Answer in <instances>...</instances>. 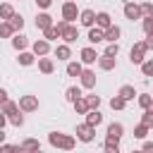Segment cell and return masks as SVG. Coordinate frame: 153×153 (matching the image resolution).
<instances>
[{"label": "cell", "instance_id": "1", "mask_svg": "<svg viewBox=\"0 0 153 153\" xmlns=\"http://www.w3.org/2000/svg\"><path fill=\"white\" fill-rule=\"evenodd\" d=\"M50 143H53V146H60V148H72V146H74V141H72L69 136H62V134H57V131L50 134Z\"/></svg>", "mask_w": 153, "mask_h": 153}, {"label": "cell", "instance_id": "2", "mask_svg": "<svg viewBox=\"0 0 153 153\" xmlns=\"http://www.w3.org/2000/svg\"><path fill=\"white\" fill-rule=\"evenodd\" d=\"M76 136H79L81 141H91V139H93V127H88V124L76 127Z\"/></svg>", "mask_w": 153, "mask_h": 153}, {"label": "cell", "instance_id": "3", "mask_svg": "<svg viewBox=\"0 0 153 153\" xmlns=\"http://www.w3.org/2000/svg\"><path fill=\"white\" fill-rule=\"evenodd\" d=\"M148 48L143 45V43H139V45H134L131 48V62H141L143 60V53H146Z\"/></svg>", "mask_w": 153, "mask_h": 153}, {"label": "cell", "instance_id": "4", "mask_svg": "<svg viewBox=\"0 0 153 153\" xmlns=\"http://www.w3.org/2000/svg\"><path fill=\"white\" fill-rule=\"evenodd\" d=\"M19 108H24V110H36V108H38V100H36L33 96H24V98L19 100Z\"/></svg>", "mask_w": 153, "mask_h": 153}, {"label": "cell", "instance_id": "5", "mask_svg": "<svg viewBox=\"0 0 153 153\" xmlns=\"http://www.w3.org/2000/svg\"><path fill=\"white\" fill-rule=\"evenodd\" d=\"M62 14H65V22H72V19L76 17V5H74V2H67V5L62 7Z\"/></svg>", "mask_w": 153, "mask_h": 153}, {"label": "cell", "instance_id": "6", "mask_svg": "<svg viewBox=\"0 0 153 153\" xmlns=\"http://www.w3.org/2000/svg\"><path fill=\"white\" fill-rule=\"evenodd\" d=\"M79 76H81V84H84L86 88H91V86L96 84V74H93V72H88V69H86V72L81 69V74H79Z\"/></svg>", "mask_w": 153, "mask_h": 153}, {"label": "cell", "instance_id": "7", "mask_svg": "<svg viewBox=\"0 0 153 153\" xmlns=\"http://www.w3.org/2000/svg\"><path fill=\"white\" fill-rule=\"evenodd\" d=\"M122 136V124H110L108 127V141H117Z\"/></svg>", "mask_w": 153, "mask_h": 153}, {"label": "cell", "instance_id": "8", "mask_svg": "<svg viewBox=\"0 0 153 153\" xmlns=\"http://www.w3.org/2000/svg\"><path fill=\"white\" fill-rule=\"evenodd\" d=\"M124 14H127L129 19H139V14H141V10H139L136 5H131V2H127V5H124Z\"/></svg>", "mask_w": 153, "mask_h": 153}, {"label": "cell", "instance_id": "9", "mask_svg": "<svg viewBox=\"0 0 153 153\" xmlns=\"http://www.w3.org/2000/svg\"><path fill=\"white\" fill-rule=\"evenodd\" d=\"M100 120H103L100 112H98V110H91L88 117H86V124H88V127H96V124H100Z\"/></svg>", "mask_w": 153, "mask_h": 153}, {"label": "cell", "instance_id": "10", "mask_svg": "<svg viewBox=\"0 0 153 153\" xmlns=\"http://www.w3.org/2000/svg\"><path fill=\"white\" fill-rule=\"evenodd\" d=\"M93 22H96V14H93L91 10H84V12H81V24H84V26H91Z\"/></svg>", "mask_w": 153, "mask_h": 153}, {"label": "cell", "instance_id": "11", "mask_svg": "<svg viewBox=\"0 0 153 153\" xmlns=\"http://www.w3.org/2000/svg\"><path fill=\"white\" fill-rule=\"evenodd\" d=\"M81 60H84L86 65L96 62V50H91V48H84V50H81Z\"/></svg>", "mask_w": 153, "mask_h": 153}, {"label": "cell", "instance_id": "12", "mask_svg": "<svg viewBox=\"0 0 153 153\" xmlns=\"http://www.w3.org/2000/svg\"><path fill=\"white\" fill-rule=\"evenodd\" d=\"M96 22H98V26L108 29V26H110V14H108V12H100V14H96Z\"/></svg>", "mask_w": 153, "mask_h": 153}, {"label": "cell", "instance_id": "13", "mask_svg": "<svg viewBox=\"0 0 153 153\" xmlns=\"http://www.w3.org/2000/svg\"><path fill=\"white\" fill-rule=\"evenodd\" d=\"M103 38H108V41H117V38H120V29H117V26H108V31L103 33Z\"/></svg>", "mask_w": 153, "mask_h": 153}, {"label": "cell", "instance_id": "14", "mask_svg": "<svg viewBox=\"0 0 153 153\" xmlns=\"http://www.w3.org/2000/svg\"><path fill=\"white\" fill-rule=\"evenodd\" d=\"M134 96H136V93H134L131 86H122V88H120V98H122V100H131Z\"/></svg>", "mask_w": 153, "mask_h": 153}, {"label": "cell", "instance_id": "15", "mask_svg": "<svg viewBox=\"0 0 153 153\" xmlns=\"http://www.w3.org/2000/svg\"><path fill=\"white\" fill-rule=\"evenodd\" d=\"M36 26H38V29H48V26H50V17H48V14H38V17H36Z\"/></svg>", "mask_w": 153, "mask_h": 153}, {"label": "cell", "instance_id": "16", "mask_svg": "<svg viewBox=\"0 0 153 153\" xmlns=\"http://www.w3.org/2000/svg\"><path fill=\"white\" fill-rule=\"evenodd\" d=\"M88 41H91V43H100V41H103V31H100V29H91V31H88Z\"/></svg>", "mask_w": 153, "mask_h": 153}, {"label": "cell", "instance_id": "17", "mask_svg": "<svg viewBox=\"0 0 153 153\" xmlns=\"http://www.w3.org/2000/svg\"><path fill=\"white\" fill-rule=\"evenodd\" d=\"M67 74H69V76H79V74H81V65H79V62H69V65H67Z\"/></svg>", "mask_w": 153, "mask_h": 153}, {"label": "cell", "instance_id": "18", "mask_svg": "<svg viewBox=\"0 0 153 153\" xmlns=\"http://www.w3.org/2000/svg\"><path fill=\"white\" fill-rule=\"evenodd\" d=\"M10 26H12V29H22V26H24V19H22L19 14H12V17H10Z\"/></svg>", "mask_w": 153, "mask_h": 153}, {"label": "cell", "instance_id": "19", "mask_svg": "<svg viewBox=\"0 0 153 153\" xmlns=\"http://www.w3.org/2000/svg\"><path fill=\"white\" fill-rule=\"evenodd\" d=\"M33 50H36V55H43V53H48V43L45 41H36L33 43Z\"/></svg>", "mask_w": 153, "mask_h": 153}, {"label": "cell", "instance_id": "20", "mask_svg": "<svg viewBox=\"0 0 153 153\" xmlns=\"http://www.w3.org/2000/svg\"><path fill=\"white\" fill-rule=\"evenodd\" d=\"M22 151H33V153H36V151H38V141H33V139L24 141V143H22Z\"/></svg>", "mask_w": 153, "mask_h": 153}, {"label": "cell", "instance_id": "21", "mask_svg": "<svg viewBox=\"0 0 153 153\" xmlns=\"http://www.w3.org/2000/svg\"><path fill=\"white\" fill-rule=\"evenodd\" d=\"M12 45L19 50V48H26V36H14L12 38Z\"/></svg>", "mask_w": 153, "mask_h": 153}, {"label": "cell", "instance_id": "22", "mask_svg": "<svg viewBox=\"0 0 153 153\" xmlns=\"http://www.w3.org/2000/svg\"><path fill=\"white\" fill-rule=\"evenodd\" d=\"M100 67H103V69H112V67H115V57H108V55H103V60H100Z\"/></svg>", "mask_w": 153, "mask_h": 153}, {"label": "cell", "instance_id": "23", "mask_svg": "<svg viewBox=\"0 0 153 153\" xmlns=\"http://www.w3.org/2000/svg\"><path fill=\"white\" fill-rule=\"evenodd\" d=\"M12 14H14V10H12L10 5H0V17H2V19H10Z\"/></svg>", "mask_w": 153, "mask_h": 153}, {"label": "cell", "instance_id": "24", "mask_svg": "<svg viewBox=\"0 0 153 153\" xmlns=\"http://www.w3.org/2000/svg\"><path fill=\"white\" fill-rule=\"evenodd\" d=\"M55 55H57L60 60H67V57H69V48H67V45H60V48L55 50Z\"/></svg>", "mask_w": 153, "mask_h": 153}, {"label": "cell", "instance_id": "25", "mask_svg": "<svg viewBox=\"0 0 153 153\" xmlns=\"http://www.w3.org/2000/svg\"><path fill=\"white\" fill-rule=\"evenodd\" d=\"M67 98H69V100H76V98H81V91H79L76 86H72V88H67Z\"/></svg>", "mask_w": 153, "mask_h": 153}, {"label": "cell", "instance_id": "26", "mask_svg": "<svg viewBox=\"0 0 153 153\" xmlns=\"http://www.w3.org/2000/svg\"><path fill=\"white\" fill-rule=\"evenodd\" d=\"M98 103H100V98H98V96H88V98H86V108H93V110H96V108H98Z\"/></svg>", "mask_w": 153, "mask_h": 153}, {"label": "cell", "instance_id": "27", "mask_svg": "<svg viewBox=\"0 0 153 153\" xmlns=\"http://www.w3.org/2000/svg\"><path fill=\"white\" fill-rule=\"evenodd\" d=\"M2 110H5L7 115H14V112H17V105L10 103V100H5V103H2Z\"/></svg>", "mask_w": 153, "mask_h": 153}, {"label": "cell", "instance_id": "28", "mask_svg": "<svg viewBox=\"0 0 153 153\" xmlns=\"http://www.w3.org/2000/svg\"><path fill=\"white\" fill-rule=\"evenodd\" d=\"M19 62H22V65H31V62H33V55H31V53H22V55H19Z\"/></svg>", "mask_w": 153, "mask_h": 153}, {"label": "cell", "instance_id": "29", "mask_svg": "<svg viewBox=\"0 0 153 153\" xmlns=\"http://www.w3.org/2000/svg\"><path fill=\"white\" fill-rule=\"evenodd\" d=\"M72 103H74V108H76L79 112H86V110H88V108H86V100H81V98H76V100H72Z\"/></svg>", "mask_w": 153, "mask_h": 153}, {"label": "cell", "instance_id": "30", "mask_svg": "<svg viewBox=\"0 0 153 153\" xmlns=\"http://www.w3.org/2000/svg\"><path fill=\"white\" fill-rule=\"evenodd\" d=\"M45 38H60L57 29H55V26H48V29H45Z\"/></svg>", "mask_w": 153, "mask_h": 153}, {"label": "cell", "instance_id": "31", "mask_svg": "<svg viewBox=\"0 0 153 153\" xmlns=\"http://www.w3.org/2000/svg\"><path fill=\"white\" fill-rule=\"evenodd\" d=\"M38 65H41V69H43L45 74H48V72H53V62H50V60H41Z\"/></svg>", "mask_w": 153, "mask_h": 153}, {"label": "cell", "instance_id": "32", "mask_svg": "<svg viewBox=\"0 0 153 153\" xmlns=\"http://www.w3.org/2000/svg\"><path fill=\"white\" fill-rule=\"evenodd\" d=\"M110 105H112L115 110H122V108H124V100H122V98L117 96V98H112V100H110Z\"/></svg>", "mask_w": 153, "mask_h": 153}, {"label": "cell", "instance_id": "33", "mask_svg": "<svg viewBox=\"0 0 153 153\" xmlns=\"http://www.w3.org/2000/svg\"><path fill=\"white\" fill-rule=\"evenodd\" d=\"M117 50H120V48H117V43H112V45H108L105 55H108V57H115V55H117Z\"/></svg>", "mask_w": 153, "mask_h": 153}, {"label": "cell", "instance_id": "34", "mask_svg": "<svg viewBox=\"0 0 153 153\" xmlns=\"http://www.w3.org/2000/svg\"><path fill=\"white\" fill-rule=\"evenodd\" d=\"M12 31H14V29H12L10 24H0V36H10Z\"/></svg>", "mask_w": 153, "mask_h": 153}, {"label": "cell", "instance_id": "35", "mask_svg": "<svg viewBox=\"0 0 153 153\" xmlns=\"http://www.w3.org/2000/svg\"><path fill=\"white\" fill-rule=\"evenodd\" d=\"M146 131H148V127H146V124H141V127H136V134H134V136L143 139V136H146Z\"/></svg>", "mask_w": 153, "mask_h": 153}, {"label": "cell", "instance_id": "36", "mask_svg": "<svg viewBox=\"0 0 153 153\" xmlns=\"http://www.w3.org/2000/svg\"><path fill=\"white\" fill-rule=\"evenodd\" d=\"M22 122H24V117H22L19 112H14V115H12V124H17V127H19Z\"/></svg>", "mask_w": 153, "mask_h": 153}, {"label": "cell", "instance_id": "37", "mask_svg": "<svg viewBox=\"0 0 153 153\" xmlns=\"http://www.w3.org/2000/svg\"><path fill=\"white\" fill-rule=\"evenodd\" d=\"M139 103H141L143 108H148V105H151V96H141V98H139Z\"/></svg>", "mask_w": 153, "mask_h": 153}, {"label": "cell", "instance_id": "38", "mask_svg": "<svg viewBox=\"0 0 153 153\" xmlns=\"http://www.w3.org/2000/svg\"><path fill=\"white\" fill-rule=\"evenodd\" d=\"M151 115H153V112H151V110H148V108H146V115H143V124H146V127H148V124H151Z\"/></svg>", "mask_w": 153, "mask_h": 153}, {"label": "cell", "instance_id": "39", "mask_svg": "<svg viewBox=\"0 0 153 153\" xmlns=\"http://www.w3.org/2000/svg\"><path fill=\"white\" fill-rule=\"evenodd\" d=\"M143 72L151 74V72H153V62H146V65H143Z\"/></svg>", "mask_w": 153, "mask_h": 153}, {"label": "cell", "instance_id": "40", "mask_svg": "<svg viewBox=\"0 0 153 153\" xmlns=\"http://www.w3.org/2000/svg\"><path fill=\"white\" fill-rule=\"evenodd\" d=\"M14 146H0V153H12Z\"/></svg>", "mask_w": 153, "mask_h": 153}, {"label": "cell", "instance_id": "41", "mask_svg": "<svg viewBox=\"0 0 153 153\" xmlns=\"http://www.w3.org/2000/svg\"><path fill=\"white\" fill-rule=\"evenodd\" d=\"M143 153H153V143H146L143 146Z\"/></svg>", "mask_w": 153, "mask_h": 153}, {"label": "cell", "instance_id": "42", "mask_svg": "<svg viewBox=\"0 0 153 153\" xmlns=\"http://www.w3.org/2000/svg\"><path fill=\"white\" fill-rule=\"evenodd\" d=\"M5 100H7V93H5L2 88H0V103H5Z\"/></svg>", "mask_w": 153, "mask_h": 153}, {"label": "cell", "instance_id": "43", "mask_svg": "<svg viewBox=\"0 0 153 153\" xmlns=\"http://www.w3.org/2000/svg\"><path fill=\"white\" fill-rule=\"evenodd\" d=\"M36 2H38L41 7H48V5H50V0H36Z\"/></svg>", "mask_w": 153, "mask_h": 153}, {"label": "cell", "instance_id": "44", "mask_svg": "<svg viewBox=\"0 0 153 153\" xmlns=\"http://www.w3.org/2000/svg\"><path fill=\"white\" fill-rule=\"evenodd\" d=\"M2 124H5V117H2V112H0V129H2Z\"/></svg>", "mask_w": 153, "mask_h": 153}, {"label": "cell", "instance_id": "45", "mask_svg": "<svg viewBox=\"0 0 153 153\" xmlns=\"http://www.w3.org/2000/svg\"><path fill=\"white\" fill-rule=\"evenodd\" d=\"M2 141H5V134H2V129H0V143H2Z\"/></svg>", "mask_w": 153, "mask_h": 153}, {"label": "cell", "instance_id": "46", "mask_svg": "<svg viewBox=\"0 0 153 153\" xmlns=\"http://www.w3.org/2000/svg\"><path fill=\"white\" fill-rule=\"evenodd\" d=\"M12 153H24V151H22V148H14V151H12Z\"/></svg>", "mask_w": 153, "mask_h": 153}, {"label": "cell", "instance_id": "47", "mask_svg": "<svg viewBox=\"0 0 153 153\" xmlns=\"http://www.w3.org/2000/svg\"><path fill=\"white\" fill-rule=\"evenodd\" d=\"M36 153H41V151H36Z\"/></svg>", "mask_w": 153, "mask_h": 153}]
</instances>
